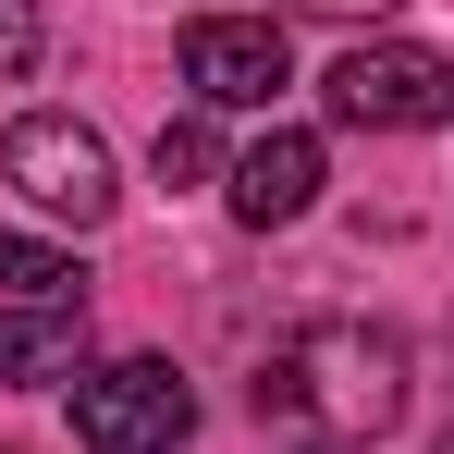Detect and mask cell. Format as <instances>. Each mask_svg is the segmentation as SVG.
Instances as JSON below:
<instances>
[{
  "label": "cell",
  "mask_w": 454,
  "mask_h": 454,
  "mask_svg": "<svg viewBox=\"0 0 454 454\" xmlns=\"http://www.w3.org/2000/svg\"><path fill=\"white\" fill-rule=\"evenodd\" d=\"M197 430V393L172 356H111V369H74V442L86 454H172Z\"/></svg>",
  "instance_id": "3"
},
{
  "label": "cell",
  "mask_w": 454,
  "mask_h": 454,
  "mask_svg": "<svg viewBox=\"0 0 454 454\" xmlns=\"http://www.w3.org/2000/svg\"><path fill=\"white\" fill-rule=\"evenodd\" d=\"M319 98H332V123H356V136H418V123L454 111V62L418 50V37H356V50L319 74Z\"/></svg>",
  "instance_id": "2"
},
{
  "label": "cell",
  "mask_w": 454,
  "mask_h": 454,
  "mask_svg": "<svg viewBox=\"0 0 454 454\" xmlns=\"http://www.w3.org/2000/svg\"><path fill=\"white\" fill-rule=\"evenodd\" d=\"M86 369V295L74 307H0V380H74Z\"/></svg>",
  "instance_id": "7"
},
{
  "label": "cell",
  "mask_w": 454,
  "mask_h": 454,
  "mask_svg": "<svg viewBox=\"0 0 454 454\" xmlns=\"http://www.w3.org/2000/svg\"><path fill=\"white\" fill-rule=\"evenodd\" d=\"M442 454H454V430H442Z\"/></svg>",
  "instance_id": "12"
},
{
  "label": "cell",
  "mask_w": 454,
  "mask_h": 454,
  "mask_svg": "<svg viewBox=\"0 0 454 454\" xmlns=\"http://www.w3.org/2000/svg\"><path fill=\"white\" fill-rule=\"evenodd\" d=\"M405 332L393 319H295L258 369V430L295 454H369L393 418H405Z\"/></svg>",
  "instance_id": "1"
},
{
  "label": "cell",
  "mask_w": 454,
  "mask_h": 454,
  "mask_svg": "<svg viewBox=\"0 0 454 454\" xmlns=\"http://www.w3.org/2000/svg\"><path fill=\"white\" fill-rule=\"evenodd\" d=\"M184 86H197V111H270L295 86V37L270 12H197L184 25Z\"/></svg>",
  "instance_id": "5"
},
{
  "label": "cell",
  "mask_w": 454,
  "mask_h": 454,
  "mask_svg": "<svg viewBox=\"0 0 454 454\" xmlns=\"http://www.w3.org/2000/svg\"><path fill=\"white\" fill-rule=\"evenodd\" d=\"M295 12H319V25H369V12H405V0H295Z\"/></svg>",
  "instance_id": "11"
},
{
  "label": "cell",
  "mask_w": 454,
  "mask_h": 454,
  "mask_svg": "<svg viewBox=\"0 0 454 454\" xmlns=\"http://www.w3.org/2000/svg\"><path fill=\"white\" fill-rule=\"evenodd\" d=\"M148 172H160V184H209V172H222V136H209V123L184 111V123H160V148H148Z\"/></svg>",
  "instance_id": "9"
},
{
  "label": "cell",
  "mask_w": 454,
  "mask_h": 454,
  "mask_svg": "<svg viewBox=\"0 0 454 454\" xmlns=\"http://www.w3.org/2000/svg\"><path fill=\"white\" fill-rule=\"evenodd\" d=\"M0 295L12 307H74V258L37 246V233H0Z\"/></svg>",
  "instance_id": "8"
},
{
  "label": "cell",
  "mask_w": 454,
  "mask_h": 454,
  "mask_svg": "<svg viewBox=\"0 0 454 454\" xmlns=\"http://www.w3.org/2000/svg\"><path fill=\"white\" fill-rule=\"evenodd\" d=\"M37 62V0H0V86Z\"/></svg>",
  "instance_id": "10"
},
{
  "label": "cell",
  "mask_w": 454,
  "mask_h": 454,
  "mask_svg": "<svg viewBox=\"0 0 454 454\" xmlns=\"http://www.w3.org/2000/svg\"><path fill=\"white\" fill-rule=\"evenodd\" d=\"M0 172H12V197L25 209H50V222L98 233L111 222V148H98V123H74V111H25L12 136H0Z\"/></svg>",
  "instance_id": "4"
},
{
  "label": "cell",
  "mask_w": 454,
  "mask_h": 454,
  "mask_svg": "<svg viewBox=\"0 0 454 454\" xmlns=\"http://www.w3.org/2000/svg\"><path fill=\"white\" fill-rule=\"evenodd\" d=\"M319 184H332V160H319V136H295V123H270V136H258V148H233V172H222V197H233V222H246V233L307 222V209H319Z\"/></svg>",
  "instance_id": "6"
}]
</instances>
